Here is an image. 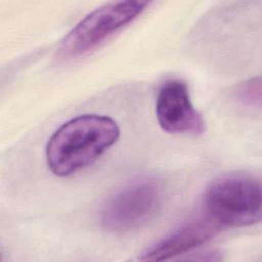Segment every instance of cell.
<instances>
[{
	"label": "cell",
	"mask_w": 262,
	"mask_h": 262,
	"mask_svg": "<svg viewBox=\"0 0 262 262\" xmlns=\"http://www.w3.org/2000/svg\"><path fill=\"white\" fill-rule=\"evenodd\" d=\"M161 201L162 188L158 180L149 177L134 180L107 200L100 213V223L114 233L130 232L155 215Z\"/></svg>",
	"instance_id": "cell-4"
},
{
	"label": "cell",
	"mask_w": 262,
	"mask_h": 262,
	"mask_svg": "<svg viewBox=\"0 0 262 262\" xmlns=\"http://www.w3.org/2000/svg\"><path fill=\"white\" fill-rule=\"evenodd\" d=\"M237 98L246 105L260 107L261 104V80L260 77L252 78L239 84L236 89Z\"/></svg>",
	"instance_id": "cell-7"
},
{
	"label": "cell",
	"mask_w": 262,
	"mask_h": 262,
	"mask_svg": "<svg viewBox=\"0 0 262 262\" xmlns=\"http://www.w3.org/2000/svg\"><path fill=\"white\" fill-rule=\"evenodd\" d=\"M204 212L221 228L245 227L261 220V184L245 174L223 176L208 187Z\"/></svg>",
	"instance_id": "cell-2"
},
{
	"label": "cell",
	"mask_w": 262,
	"mask_h": 262,
	"mask_svg": "<svg viewBox=\"0 0 262 262\" xmlns=\"http://www.w3.org/2000/svg\"><path fill=\"white\" fill-rule=\"evenodd\" d=\"M149 4L147 1H117L96 8L63 38L58 48V58L68 61L89 54L134 21Z\"/></svg>",
	"instance_id": "cell-3"
},
{
	"label": "cell",
	"mask_w": 262,
	"mask_h": 262,
	"mask_svg": "<svg viewBox=\"0 0 262 262\" xmlns=\"http://www.w3.org/2000/svg\"><path fill=\"white\" fill-rule=\"evenodd\" d=\"M169 235L147 248L139 257L142 261H164L185 254L210 241L221 226L204 211Z\"/></svg>",
	"instance_id": "cell-6"
},
{
	"label": "cell",
	"mask_w": 262,
	"mask_h": 262,
	"mask_svg": "<svg viewBox=\"0 0 262 262\" xmlns=\"http://www.w3.org/2000/svg\"><path fill=\"white\" fill-rule=\"evenodd\" d=\"M156 116L160 127L171 134L200 135L206 128L203 116L191 102L187 84L179 79H170L161 86Z\"/></svg>",
	"instance_id": "cell-5"
},
{
	"label": "cell",
	"mask_w": 262,
	"mask_h": 262,
	"mask_svg": "<svg viewBox=\"0 0 262 262\" xmlns=\"http://www.w3.org/2000/svg\"><path fill=\"white\" fill-rule=\"evenodd\" d=\"M120 136L115 120L101 115H82L57 128L48 140L46 160L60 177L73 175L96 162Z\"/></svg>",
	"instance_id": "cell-1"
}]
</instances>
